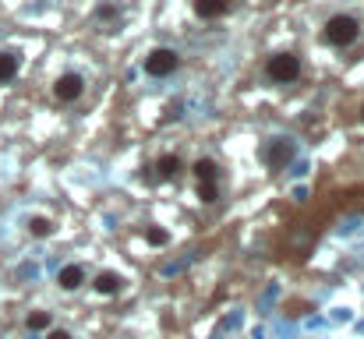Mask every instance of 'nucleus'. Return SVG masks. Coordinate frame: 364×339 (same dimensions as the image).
Here are the masks:
<instances>
[{"label":"nucleus","instance_id":"obj_14","mask_svg":"<svg viewBox=\"0 0 364 339\" xmlns=\"http://www.w3.org/2000/svg\"><path fill=\"white\" fill-rule=\"evenodd\" d=\"M145 240H149L152 247H166V244H170V233H166L163 226H149V230H145Z\"/></svg>","mask_w":364,"mask_h":339},{"label":"nucleus","instance_id":"obj_11","mask_svg":"<svg viewBox=\"0 0 364 339\" xmlns=\"http://www.w3.org/2000/svg\"><path fill=\"white\" fill-rule=\"evenodd\" d=\"M21 71V53L18 50H0V85L14 82Z\"/></svg>","mask_w":364,"mask_h":339},{"label":"nucleus","instance_id":"obj_5","mask_svg":"<svg viewBox=\"0 0 364 339\" xmlns=\"http://www.w3.org/2000/svg\"><path fill=\"white\" fill-rule=\"evenodd\" d=\"M50 96H53V103H60V107H75V103L85 96V78H82L78 71H64V75H57V82L50 85Z\"/></svg>","mask_w":364,"mask_h":339},{"label":"nucleus","instance_id":"obj_7","mask_svg":"<svg viewBox=\"0 0 364 339\" xmlns=\"http://www.w3.org/2000/svg\"><path fill=\"white\" fill-rule=\"evenodd\" d=\"M181 173H184L181 152H163V156H156V159L149 163V181H152V184H170V181H177Z\"/></svg>","mask_w":364,"mask_h":339},{"label":"nucleus","instance_id":"obj_10","mask_svg":"<svg viewBox=\"0 0 364 339\" xmlns=\"http://www.w3.org/2000/svg\"><path fill=\"white\" fill-rule=\"evenodd\" d=\"M57 286H60L64 294L82 290V286H85V269H82V265H64V269L57 272Z\"/></svg>","mask_w":364,"mask_h":339},{"label":"nucleus","instance_id":"obj_16","mask_svg":"<svg viewBox=\"0 0 364 339\" xmlns=\"http://www.w3.org/2000/svg\"><path fill=\"white\" fill-rule=\"evenodd\" d=\"M358 117H361V120H364V99H361V107H358Z\"/></svg>","mask_w":364,"mask_h":339},{"label":"nucleus","instance_id":"obj_15","mask_svg":"<svg viewBox=\"0 0 364 339\" xmlns=\"http://www.w3.org/2000/svg\"><path fill=\"white\" fill-rule=\"evenodd\" d=\"M43 339H75V336H71L64 325H53V329H46V333H43Z\"/></svg>","mask_w":364,"mask_h":339},{"label":"nucleus","instance_id":"obj_9","mask_svg":"<svg viewBox=\"0 0 364 339\" xmlns=\"http://www.w3.org/2000/svg\"><path fill=\"white\" fill-rule=\"evenodd\" d=\"M92 290H96L100 297H117V294L124 290L121 272H114V269H103V272H96V276H92Z\"/></svg>","mask_w":364,"mask_h":339},{"label":"nucleus","instance_id":"obj_6","mask_svg":"<svg viewBox=\"0 0 364 339\" xmlns=\"http://www.w3.org/2000/svg\"><path fill=\"white\" fill-rule=\"evenodd\" d=\"M294 159H297L294 138H269V141L262 145V163H265L269 170H287Z\"/></svg>","mask_w":364,"mask_h":339},{"label":"nucleus","instance_id":"obj_12","mask_svg":"<svg viewBox=\"0 0 364 339\" xmlns=\"http://www.w3.org/2000/svg\"><path fill=\"white\" fill-rule=\"evenodd\" d=\"M25 329H28V333H46V329H53V311H43V308L28 311V315H25Z\"/></svg>","mask_w":364,"mask_h":339},{"label":"nucleus","instance_id":"obj_4","mask_svg":"<svg viewBox=\"0 0 364 339\" xmlns=\"http://www.w3.org/2000/svg\"><path fill=\"white\" fill-rule=\"evenodd\" d=\"M141 68H145L149 78H170V75L181 68V53L170 50V46H152V50L145 53Z\"/></svg>","mask_w":364,"mask_h":339},{"label":"nucleus","instance_id":"obj_8","mask_svg":"<svg viewBox=\"0 0 364 339\" xmlns=\"http://www.w3.org/2000/svg\"><path fill=\"white\" fill-rule=\"evenodd\" d=\"M191 11L202 21H220L234 11V0H191Z\"/></svg>","mask_w":364,"mask_h":339},{"label":"nucleus","instance_id":"obj_1","mask_svg":"<svg viewBox=\"0 0 364 339\" xmlns=\"http://www.w3.org/2000/svg\"><path fill=\"white\" fill-rule=\"evenodd\" d=\"M361 18L340 11V14H329L326 25H322V43L333 46V50H350L358 39H361Z\"/></svg>","mask_w":364,"mask_h":339},{"label":"nucleus","instance_id":"obj_3","mask_svg":"<svg viewBox=\"0 0 364 339\" xmlns=\"http://www.w3.org/2000/svg\"><path fill=\"white\" fill-rule=\"evenodd\" d=\"M265 78H269L272 85H294V82L301 78V57L290 53V50L272 53V57L265 60Z\"/></svg>","mask_w":364,"mask_h":339},{"label":"nucleus","instance_id":"obj_2","mask_svg":"<svg viewBox=\"0 0 364 339\" xmlns=\"http://www.w3.org/2000/svg\"><path fill=\"white\" fill-rule=\"evenodd\" d=\"M191 181H195V191H198V198H202L205 205H213V202L220 198V163H216L213 156L195 159Z\"/></svg>","mask_w":364,"mask_h":339},{"label":"nucleus","instance_id":"obj_13","mask_svg":"<svg viewBox=\"0 0 364 339\" xmlns=\"http://www.w3.org/2000/svg\"><path fill=\"white\" fill-rule=\"evenodd\" d=\"M53 230H57V226H53L50 216H32V220H28V233L39 237V240H43V237H53Z\"/></svg>","mask_w":364,"mask_h":339}]
</instances>
